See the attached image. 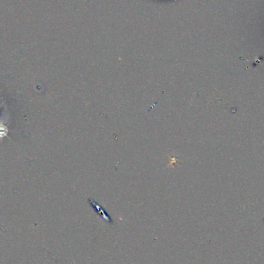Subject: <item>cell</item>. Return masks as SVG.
I'll return each mask as SVG.
<instances>
[{"label":"cell","instance_id":"obj_1","mask_svg":"<svg viewBox=\"0 0 264 264\" xmlns=\"http://www.w3.org/2000/svg\"><path fill=\"white\" fill-rule=\"evenodd\" d=\"M90 204H91V205H93V207L94 208V210H96V211L97 212V213H99L100 215H101V216L102 215V217H103L104 219H106V221H108V222L111 221V219H110V218L109 217V216L105 213V211H103V209H102L100 205H97V203H94V202L93 203H90Z\"/></svg>","mask_w":264,"mask_h":264}]
</instances>
